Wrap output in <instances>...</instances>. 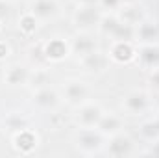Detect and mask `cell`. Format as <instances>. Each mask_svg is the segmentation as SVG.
<instances>
[{
	"instance_id": "obj_11",
	"label": "cell",
	"mask_w": 159,
	"mask_h": 158,
	"mask_svg": "<svg viewBox=\"0 0 159 158\" xmlns=\"http://www.w3.org/2000/svg\"><path fill=\"white\" fill-rule=\"evenodd\" d=\"M124 108H126L128 112H131V114H141V112H144V110L148 108V97H146V93H143V91H133V93H129V95L126 97V101H124Z\"/></svg>"
},
{
	"instance_id": "obj_14",
	"label": "cell",
	"mask_w": 159,
	"mask_h": 158,
	"mask_svg": "<svg viewBox=\"0 0 159 158\" xmlns=\"http://www.w3.org/2000/svg\"><path fill=\"white\" fill-rule=\"evenodd\" d=\"M72 50H74V54H78L80 58H83V56H87V54L96 50V43H94V39L91 36L80 34L74 39V43H72Z\"/></svg>"
},
{
	"instance_id": "obj_15",
	"label": "cell",
	"mask_w": 159,
	"mask_h": 158,
	"mask_svg": "<svg viewBox=\"0 0 159 158\" xmlns=\"http://www.w3.org/2000/svg\"><path fill=\"white\" fill-rule=\"evenodd\" d=\"M30 71L22 65H13L7 73H6V80L9 86H22L26 82H30Z\"/></svg>"
},
{
	"instance_id": "obj_18",
	"label": "cell",
	"mask_w": 159,
	"mask_h": 158,
	"mask_svg": "<svg viewBox=\"0 0 159 158\" xmlns=\"http://www.w3.org/2000/svg\"><path fill=\"white\" fill-rule=\"evenodd\" d=\"M119 19L122 21V22H126V24L137 26L139 22H143V11H141V7H135L133 4H128L126 7L120 9Z\"/></svg>"
},
{
	"instance_id": "obj_26",
	"label": "cell",
	"mask_w": 159,
	"mask_h": 158,
	"mask_svg": "<svg viewBox=\"0 0 159 158\" xmlns=\"http://www.w3.org/2000/svg\"><path fill=\"white\" fill-rule=\"evenodd\" d=\"M7 54H9V47H7L4 41H0V60L7 58Z\"/></svg>"
},
{
	"instance_id": "obj_22",
	"label": "cell",
	"mask_w": 159,
	"mask_h": 158,
	"mask_svg": "<svg viewBox=\"0 0 159 158\" xmlns=\"http://www.w3.org/2000/svg\"><path fill=\"white\" fill-rule=\"evenodd\" d=\"M141 136L146 138V140H156L159 138V123L157 119L156 121H148L141 126Z\"/></svg>"
},
{
	"instance_id": "obj_29",
	"label": "cell",
	"mask_w": 159,
	"mask_h": 158,
	"mask_svg": "<svg viewBox=\"0 0 159 158\" xmlns=\"http://www.w3.org/2000/svg\"><path fill=\"white\" fill-rule=\"evenodd\" d=\"M150 155H154V156H159V143H154V147L150 149Z\"/></svg>"
},
{
	"instance_id": "obj_2",
	"label": "cell",
	"mask_w": 159,
	"mask_h": 158,
	"mask_svg": "<svg viewBox=\"0 0 159 158\" xmlns=\"http://www.w3.org/2000/svg\"><path fill=\"white\" fill-rule=\"evenodd\" d=\"M76 141H78V147L85 153H94L102 147V136L94 130H89V128L80 132Z\"/></svg>"
},
{
	"instance_id": "obj_23",
	"label": "cell",
	"mask_w": 159,
	"mask_h": 158,
	"mask_svg": "<svg viewBox=\"0 0 159 158\" xmlns=\"http://www.w3.org/2000/svg\"><path fill=\"white\" fill-rule=\"evenodd\" d=\"M30 82H32L37 89H41V87H46V84L50 82V75H48L46 71L39 69V71H35V75H32V77H30Z\"/></svg>"
},
{
	"instance_id": "obj_25",
	"label": "cell",
	"mask_w": 159,
	"mask_h": 158,
	"mask_svg": "<svg viewBox=\"0 0 159 158\" xmlns=\"http://www.w3.org/2000/svg\"><path fill=\"white\" fill-rule=\"evenodd\" d=\"M148 82H150V86H152V89H156V91H159V69H156L152 75H150V78H148Z\"/></svg>"
},
{
	"instance_id": "obj_19",
	"label": "cell",
	"mask_w": 159,
	"mask_h": 158,
	"mask_svg": "<svg viewBox=\"0 0 159 158\" xmlns=\"http://www.w3.org/2000/svg\"><path fill=\"white\" fill-rule=\"evenodd\" d=\"M122 126V123H120V119L117 116H102L100 121H98V125H96V128L100 130V134H115V132H119V128Z\"/></svg>"
},
{
	"instance_id": "obj_8",
	"label": "cell",
	"mask_w": 159,
	"mask_h": 158,
	"mask_svg": "<svg viewBox=\"0 0 159 158\" xmlns=\"http://www.w3.org/2000/svg\"><path fill=\"white\" fill-rule=\"evenodd\" d=\"M81 63H83V67H85L87 71H91V73H102V71H106V67H107V63H109V58H107L106 54H100L98 50H94V52L83 56V58H81Z\"/></svg>"
},
{
	"instance_id": "obj_13",
	"label": "cell",
	"mask_w": 159,
	"mask_h": 158,
	"mask_svg": "<svg viewBox=\"0 0 159 158\" xmlns=\"http://www.w3.org/2000/svg\"><path fill=\"white\" fill-rule=\"evenodd\" d=\"M133 56H135L133 54V48L126 41H115V45L111 48V54H109V58L115 60L117 63H128V62L133 60Z\"/></svg>"
},
{
	"instance_id": "obj_28",
	"label": "cell",
	"mask_w": 159,
	"mask_h": 158,
	"mask_svg": "<svg viewBox=\"0 0 159 158\" xmlns=\"http://www.w3.org/2000/svg\"><path fill=\"white\" fill-rule=\"evenodd\" d=\"M76 4H80V6H91V4H96L98 0H74Z\"/></svg>"
},
{
	"instance_id": "obj_12",
	"label": "cell",
	"mask_w": 159,
	"mask_h": 158,
	"mask_svg": "<svg viewBox=\"0 0 159 158\" xmlns=\"http://www.w3.org/2000/svg\"><path fill=\"white\" fill-rule=\"evenodd\" d=\"M15 147H17L22 155H28V153H32V151L37 147V136H35L32 130L24 128V130H20V132L15 136Z\"/></svg>"
},
{
	"instance_id": "obj_20",
	"label": "cell",
	"mask_w": 159,
	"mask_h": 158,
	"mask_svg": "<svg viewBox=\"0 0 159 158\" xmlns=\"http://www.w3.org/2000/svg\"><path fill=\"white\" fill-rule=\"evenodd\" d=\"M19 30L24 34V36H32L35 34L37 30V17L34 13H26L19 19Z\"/></svg>"
},
{
	"instance_id": "obj_5",
	"label": "cell",
	"mask_w": 159,
	"mask_h": 158,
	"mask_svg": "<svg viewBox=\"0 0 159 158\" xmlns=\"http://www.w3.org/2000/svg\"><path fill=\"white\" fill-rule=\"evenodd\" d=\"M32 13L41 21L54 19L59 13V6H57L56 0H35L34 6H32Z\"/></svg>"
},
{
	"instance_id": "obj_30",
	"label": "cell",
	"mask_w": 159,
	"mask_h": 158,
	"mask_svg": "<svg viewBox=\"0 0 159 158\" xmlns=\"http://www.w3.org/2000/svg\"><path fill=\"white\" fill-rule=\"evenodd\" d=\"M122 4H135V2H139V0H120Z\"/></svg>"
},
{
	"instance_id": "obj_17",
	"label": "cell",
	"mask_w": 159,
	"mask_h": 158,
	"mask_svg": "<svg viewBox=\"0 0 159 158\" xmlns=\"http://www.w3.org/2000/svg\"><path fill=\"white\" fill-rule=\"evenodd\" d=\"M109 37L113 41H126V43H129V41L135 39V26L126 24V22H122L119 19V24L115 26V30L111 32Z\"/></svg>"
},
{
	"instance_id": "obj_4",
	"label": "cell",
	"mask_w": 159,
	"mask_h": 158,
	"mask_svg": "<svg viewBox=\"0 0 159 158\" xmlns=\"http://www.w3.org/2000/svg\"><path fill=\"white\" fill-rule=\"evenodd\" d=\"M102 116L104 114H102L100 106H96V104H85V106L80 108V112H78V123L81 126H85V128H91V126L98 125V121H100Z\"/></svg>"
},
{
	"instance_id": "obj_21",
	"label": "cell",
	"mask_w": 159,
	"mask_h": 158,
	"mask_svg": "<svg viewBox=\"0 0 159 158\" xmlns=\"http://www.w3.org/2000/svg\"><path fill=\"white\" fill-rule=\"evenodd\" d=\"M6 126L11 128V130L20 132V130L28 128V121H26V117H22V116H19V114H11V116L6 117Z\"/></svg>"
},
{
	"instance_id": "obj_9",
	"label": "cell",
	"mask_w": 159,
	"mask_h": 158,
	"mask_svg": "<svg viewBox=\"0 0 159 158\" xmlns=\"http://www.w3.org/2000/svg\"><path fill=\"white\" fill-rule=\"evenodd\" d=\"M89 95V89L85 84H81L78 80H72L65 86V99L70 102V104H80L87 99Z\"/></svg>"
},
{
	"instance_id": "obj_1",
	"label": "cell",
	"mask_w": 159,
	"mask_h": 158,
	"mask_svg": "<svg viewBox=\"0 0 159 158\" xmlns=\"http://www.w3.org/2000/svg\"><path fill=\"white\" fill-rule=\"evenodd\" d=\"M100 9L96 7V4L91 6H80L78 11L74 13V24L78 26L80 30H89L100 24Z\"/></svg>"
},
{
	"instance_id": "obj_10",
	"label": "cell",
	"mask_w": 159,
	"mask_h": 158,
	"mask_svg": "<svg viewBox=\"0 0 159 158\" xmlns=\"http://www.w3.org/2000/svg\"><path fill=\"white\" fill-rule=\"evenodd\" d=\"M131 147H133V143H131V140H129L128 136L117 134V136H113V140L109 141L107 153H109L111 156H126V155L131 153Z\"/></svg>"
},
{
	"instance_id": "obj_6",
	"label": "cell",
	"mask_w": 159,
	"mask_h": 158,
	"mask_svg": "<svg viewBox=\"0 0 159 158\" xmlns=\"http://www.w3.org/2000/svg\"><path fill=\"white\" fill-rule=\"evenodd\" d=\"M57 102H59V97L50 87H41L34 93V104L43 108V110H52L57 106Z\"/></svg>"
},
{
	"instance_id": "obj_3",
	"label": "cell",
	"mask_w": 159,
	"mask_h": 158,
	"mask_svg": "<svg viewBox=\"0 0 159 158\" xmlns=\"http://www.w3.org/2000/svg\"><path fill=\"white\" fill-rule=\"evenodd\" d=\"M44 56H46V62H61L69 56V45L63 39H50L44 47Z\"/></svg>"
},
{
	"instance_id": "obj_16",
	"label": "cell",
	"mask_w": 159,
	"mask_h": 158,
	"mask_svg": "<svg viewBox=\"0 0 159 158\" xmlns=\"http://www.w3.org/2000/svg\"><path fill=\"white\" fill-rule=\"evenodd\" d=\"M139 60L146 67H156L159 65V47L157 45H144L139 52Z\"/></svg>"
},
{
	"instance_id": "obj_24",
	"label": "cell",
	"mask_w": 159,
	"mask_h": 158,
	"mask_svg": "<svg viewBox=\"0 0 159 158\" xmlns=\"http://www.w3.org/2000/svg\"><path fill=\"white\" fill-rule=\"evenodd\" d=\"M98 2H100V6L104 9H119L120 6H122L120 0H98Z\"/></svg>"
},
{
	"instance_id": "obj_7",
	"label": "cell",
	"mask_w": 159,
	"mask_h": 158,
	"mask_svg": "<svg viewBox=\"0 0 159 158\" xmlns=\"http://www.w3.org/2000/svg\"><path fill=\"white\" fill-rule=\"evenodd\" d=\"M135 37L144 45H156L159 39V26L154 22H139L135 28Z\"/></svg>"
},
{
	"instance_id": "obj_27",
	"label": "cell",
	"mask_w": 159,
	"mask_h": 158,
	"mask_svg": "<svg viewBox=\"0 0 159 158\" xmlns=\"http://www.w3.org/2000/svg\"><path fill=\"white\" fill-rule=\"evenodd\" d=\"M6 15H7V4H6V0H0V19Z\"/></svg>"
}]
</instances>
